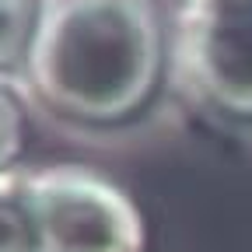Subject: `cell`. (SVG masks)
Masks as SVG:
<instances>
[{
    "instance_id": "cell-1",
    "label": "cell",
    "mask_w": 252,
    "mask_h": 252,
    "mask_svg": "<svg viewBox=\"0 0 252 252\" xmlns=\"http://www.w3.org/2000/svg\"><path fill=\"white\" fill-rule=\"evenodd\" d=\"M161 63L154 0H42L25 77L53 112L112 126L147 105Z\"/></svg>"
},
{
    "instance_id": "cell-2",
    "label": "cell",
    "mask_w": 252,
    "mask_h": 252,
    "mask_svg": "<svg viewBox=\"0 0 252 252\" xmlns=\"http://www.w3.org/2000/svg\"><path fill=\"white\" fill-rule=\"evenodd\" d=\"M28 217L35 252H144L140 207L105 175L81 165L28 172Z\"/></svg>"
},
{
    "instance_id": "cell-3",
    "label": "cell",
    "mask_w": 252,
    "mask_h": 252,
    "mask_svg": "<svg viewBox=\"0 0 252 252\" xmlns=\"http://www.w3.org/2000/svg\"><path fill=\"white\" fill-rule=\"evenodd\" d=\"M179 46L203 98L224 116L252 119V0H186Z\"/></svg>"
},
{
    "instance_id": "cell-4",
    "label": "cell",
    "mask_w": 252,
    "mask_h": 252,
    "mask_svg": "<svg viewBox=\"0 0 252 252\" xmlns=\"http://www.w3.org/2000/svg\"><path fill=\"white\" fill-rule=\"evenodd\" d=\"M42 0H0V74L25 70L39 28Z\"/></svg>"
},
{
    "instance_id": "cell-5",
    "label": "cell",
    "mask_w": 252,
    "mask_h": 252,
    "mask_svg": "<svg viewBox=\"0 0 252 252\" xmlns=\"http://www.w3.org/2000/svg\"><path fill=\"white\" fill-rule=\"evenodd\" d=\"M0 252H35L25 168L0 172Z\"/></svg>"
},
{
    "instance_id": "cell-6",
    "label": "cell",
    "mask_w": 252,
    "mask_h": 252,
    "mask_svg": "<svg viewBox=\"0 0 252 252\" xmlns=\"http://www.w3.org/2000/svg\"><path fill=\"white\" fill-rule=\"evenodd\" d=\"M21 147H25V112L11 88V77L0 74V172L18 168Z\"/></svg>"
},
{
    "instance_id": "cell-7",
    "label": "cell",
    "mask_w": 252,
    "mask_h": 252,
    "mask_svg": "<svg viewBox=\"0 0 252 252\" xmlns=\"http://www.w3.org/2000/svg\"><path fill=\"white\" fill-rule=\"evenodd\" d=\"M182 4H186V0H182Z\"/></svg>"
}]
</instances>
